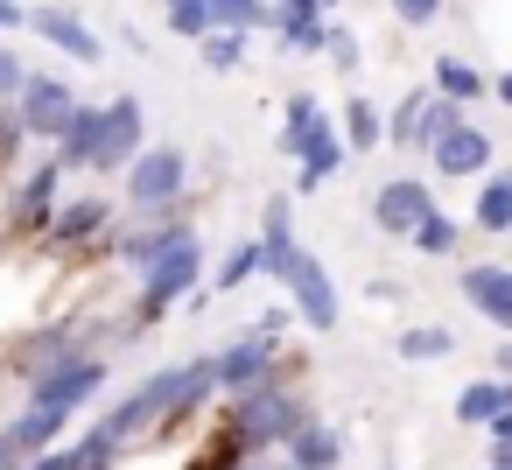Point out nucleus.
I'll use <instances>...</instances> for the list:
<instances>
[{
	"label": "nucleus",
	"mask_w": 512,
	"mask_h": 470,
	"mask_svg": "<svg viewBox=\"0 0 512 470\" xmlns=\"http://www.w3.org/2000/svg\"><path fill=\"white\" fill-rule=\"evenodd\" d=\"M281 155H295V162H302V183H295V190H323V183L344 169V134L330 127V113H323L309 92H295V99H288Z\"/></svg>",
	"instance_id": "nucleus-1"
},
{
	"label": "nucleus",
	"mask_w": 512,
	"mask_h": 470,
	"mask_svg": "<svg viewBox=\"0 0 512 470\" xmlns=\"http://www.w3.org/2000/svg\"><path fill=\"white\" fill-rule=\"evenodd\" d=\"M302 428H309V407H295L281 386H253V393H239V400H232V414H225V435H232L239 449L295 442Z\"/></svg>",
	"instance_id": "nucleus-2"
},
{
	"label": "nucleus",
	"mask_w": 512,
	"mask_h": 470,
	"mask_svg": "<svg viewBox=\"0 0 512 470\" xmlns=\"http://www.w3.org/2000/svg\"><path fill=\"white\" fill-rule=\"evenodd\" d=\"M106 386V358H43L29 372V407H50V414H78L92 393Z\"/></svg>",
	"instance_id": "nucleus-3"
},
{
	"label": "nucleus",
	"mask_w": 512,
	"mask_h": 470,
	"mask_svg": "<svg viewBox=\"0 0 512 470\" xmlns=\"http://www.w3.org/2000/svg\"><path fill=\"white\" fill-rule=\"evenodd\" d=\"M281 288H288V309H295L309 330H337V281H330V267H323L309 246H295V253H288Z\"/></svg>",
	"instance_id": "nucleus-4"
},
{
	"label": "nucleus",
	"mask_w": 512,
	"mask_h": 470,
	"mask_svg": "<svg viewBox=\"0 0 512 470\" xmlns=\"http://www.w3.org/2000/svg\"><path fill=\"white\" fill-rule=\"evenodd\" d=\"M183 183H190V155L162 141V148H148V155L127 169V204L162 211V204H176V197H183Z\"/></svg>",
	"instance_id": "nucleus-5"
},
{
	"label": "nucleus",
	"mask_w": 512,
	"mask_h": 470,
	"mask_svg": "<svg viewBox=\"0 0 512 470\" xmlns=\"http://www.w3.org/2000/svg\"><path fill=\"white\" fill-rule=\"evenodd\" d=\"M428 211H435V197H428L421 176H393V183L372 190V225H379L386 239H414V225H421Z\"/></svg>",
	"instance_id": "nucleus-6"
},
{
	"label": "nucleus",
	"mask_w": 512,
	"mask_h": 470,
	"mask_svg": "<svg viewBox=\"0 0 512 470\" xmlns=\"http://www.w3.org/2000/svg\"><path fill=\"white\" fill-rule=\"evenodd\" d=\"M15 113H22V127H29V134L57 141V134H64V120L78 113V92H71L64 78H43V71H29V85H22V99H15Z\"/></svg>",
	"instance_id": "nucleus-7"
},
{
	"label": "nucleus",
	"mask_w": 512,
	"mask_h": 470,
	"mask_svg": "<svg viewBox=\"0 0 512 470\" xmlns=\"http://www.w3.org/2000/svg\"><path fill=\"white\" fill-rule=\"evenodd\" d=\"M197 274H204V246L190 239L183 253H169L155 274H141V316H169L190 288H197Z\"/></svg>",
	"instance_id": "nucleus-8"
},
{
	"label": "nucleus",
	"mask_w": 512,
	"mask_h": 470,
	"mask_svg": "<svg viewBox=\"0 0 512 470\" xmlns=\"http://www.w3.org/2000/svg\"><path fill=\"white\" fill-rule=\"evenodd\" d=\"M141 134H148L141 99H134V92H120V99L106 106V141H99V162H92V169H120V162L134 169V162L148 155V141H141Z\"/></svg>",
	"instance_id": "nucleus-9"
},
{
	"label": "nucleus",
	"mask_w": 512,
	"mask_h": 470,
	"mask_svg": "<svg viewBox=\"0 0 512 470\" xmlns=\"http://www.w3.org/2000/svg\"><path fill=\"white\" fill-rule=\"evenodd\" d=\"M211 372H218V386L239 400V393H253V386H267V372H274V344H267V330H253V337H239V344H225L218 358H211Z\"/></svg>",
	"instance_id": "nucleus-10"
},
{
	"label": "nucleus",
	"mask_w": 512,
	"mask_h": 470,
	"mask_svg": "<svg viewBox=\"0 0 512 470\" xmlns=\"http://www.w3.org/2000/svg\"><path fill=\"white\" fill-rule=\"evenodd\" d=\"M463 302L491 323V330H505L512 337V267H463Z\"/></svg>",
	"instance_id": "nucleus-11"
},
{
	"label": "nucleus",
	"mask_w": 512,
	"mask_h": 470,
	"mask_svg": "<svg viewBox=\"0 0 512 470\" xmlns=\"http://www.w3.org/2000/svg\"><path fill=\"white\" fill-rule=\"evenodd\" d=\"M64 421H71V414H50V407H29V414H15L8 428H0V449H8V463L22 470V463H36L43 449H57Z\"/></svg>",
	"instance_id": "nucleus-12"
},
{
	"label": "nucleus",
	"mask_w": 512,
	"mask_h": 470,
	"mask_svg": "<svg viewBox=\"0 0 512 470\" xmlns=\"http://www.w3.org/2000/svg\"><path fill=\"white\" fill-rule=\"evenodd\" d=\"M29 29H36L50 50H64L71 64H99V57H106V43H99V36H92L71 8H36V15H29Z\"/></svg>",
	"instance_id": "nucleus-13"
},
{
	"label": "nucleus",
	"mask_w": 512,
	"mask_h": 470,
	"mask_svg": "<svg viewBox=\"0 0 512 470\" xmlns=\"http://www.w3.org/2000/svg\"><path fill=\"white\" fill-rule=\"evenodd\" d=\"M99 141H106V106H78L64 120V134H57V169H92Z\"/></svg>",
	"instance_id": "nucleus-14"
},
{
	"label": "nucleus",
	"mask_w": 512,
	"mask_h": 470,
	"mask_svg": "<svg viewBox=\"0 0 512 470\" xmlns=\"http://www.w3.org/2000/svg\"><path fill=\"white\" fill-rule=\"evenodd\" d=\"M428 162H435L442 176H484V169H491V134L463 120L456 134H442V148H435Z\"/></svg>",
	"instance_id": "nucleus-15"
},
{
	"label": "nucleus",
	"mask_w": 512,
	"mask_h": 470,
	"mask_svg": "<svg viewBox=\"0 0 512 470\" xmlns=\"http://www.w3.org/2000/svg\"><path fill=\"white\" fill-rule=\"evenodd\" d=\"M274 29H281L288 50H323V36H330V22H323L316 0H281V8H274Z\"/></svg>",
	"instance_id": "nucleus-16"
},
{
	"label": "nucleus",
	"mask_w": 512,
	"mask_h": 470,
	"mask_svg": "<svg viewBox=\"0 0 512 470\" xmlns=\"http://www.w3.org/2000/svg\"><path fill=\"white\" fill-rule=\"evenodd\" d=\"M337 463H344V435L323 428V421H309V428L288 442V470H337Z\"/></svg>",
	"instance_id": "nucleus-17"
},
{
	"label": "nucleus",
	"mask_w": 512,
	"mask_h": 470,
	"mask_svg": "<svg viewBox=\"0 0 512 470\" xmlns=\"http://www.w3.org/2000/svg\"><path fill=\"white\" fill-rule=\"evenodd\" d=\"M190 239H197V232H183V225H169V232H141V239H120L113 253H120L127 267H141V274H155V267H162L169 253H183Z\"/></svg>",
	"instance_id": "nucleus-18"
},
{
	"label": "nucleus",
	"mask_w": 512,
	"mask_h": 470,
	"mask_svg": "<svg viewBox=\"0 0 512 470\" xmlns=\"http://www.w3.org/2000/svg\"><path fill=\"white\" fill-rule=\"evenodd\" d=\"M484 92H491V78H484V71H470L463 57H435V99L470 106V99H484Z\"/></svg>",
	"instance_id": "nucleus-19"
},
{
	"label": "nucleus",
	"mask_w": 512,
	"mask_h": 470,
	"mask_svg": "<svg viewBox=\"0 0 512 470\" xmlns=\"http://www.w3.org/2000/svg\"><path fill=\"white\" fill-rule=\"evenodd\" d=\"M379 141H386V113L372 99H351L344 106V155H372Z\"/></svg>",
	"instance_id": "nucleus-20"
},
{
	"label": "nucleus",
	"mask_w": 512,
	"mask_h": 470,
	"mask_svg": "<svg viewBox=\"0 0 512 470\" xmlns=\"http://www.w3.org/2000/svg\"><path fill=\"white\" fill-rule=\"evenodd\" d=\"M456 127H463V120H456V106L428 92V106H421V113H414V127H407V148L435 155V148H442V134H456Z\"/></svg>",
	"instance_id": "nucleus-21"
},
{
	"label": "nucleus",
	"mask_w": 512,
	"mask_h": 470,
	"mask_svg": "<svg viewBox=\"0 0 512 470\" xmlns=\"http://www.w3.org/2000/svg\"><path fill=\"white\" fill-rule=\"evenodd\" d=\"M505 393H512L505 379H477V386H463V393H456V421H463V428H491L498 407H505Z\"/></svg>",
	"instance_id": "nucleus-22"
},
{
	"label": "nucleus",
	"mask_w": 512,
	"mask_h": 470,
	"mask_svg": "<svg viewBox=\"0 0 512 470\" xmlns=\"http://www.w3.org/2000/svg\"><path fill=\"white\" fill-rule=\"evenodd\" d=\"M470 225H477V232H512V176H484Z\"/></svg>",
	"instance_id": "nucleus-23"
},
{
	"label": "nucleus",
	"mask_w": 512,
	"mask_h": 470,
	"mask_svg": "<svg viewBox=\"0 0 512 470\" xmlns=\"http://www.w3.org/2000/svg\"><path fill=\"white\" fill-rule=\"evenodd\" d=\"M267 22H274L267 0H211V29H225V36H253Z\"/></svg>",
	"instance_id": "nucleus-24"
},
{
	"label": "nucleus",
	"mask_w": 512,
	"mask_h": 470,
	"mask_svg": "<svg viewBox=\"0 0 512 470\" xmlns=\"http://www.w3.org/2000/svg\"><path fill=\"white\" fill-rule=\"evenodd\" d=\"M99 225H106V204H71V211H57V225H50V246H57V253H64V246H85Z\"/></svg>",
	"instance_id": "nucleus-25"
},
{
	"label": "nucleus",
	"mask_w": 512,
	"mask_h": 470,
	"mask_svg": "<svg viewBox=\"0 0 512 470\" xmlns=\"http://www.w3.org/2000/svg\"><path fill=\"white\" fill-rule=\"evenodd\" d=\"M57 183H64V169H57V155H50V162H43L29 183H22V204H15V218H22V225H29V218H43V211H50V197H57Z\"/></svg>",
	"instance_id": "nucleus-26"
},
{
	"label": "nucleus",
	"mask_w": 512,
	"mask_h": 470,
	"mask_svg": "<svg viewBox=\"0 0 512 470\" xmlns=\"http://www.w3.org/2000/svg\"><path fill=\"white\" fill-rule=\"evenodd\" d=\"M400 358H414V365L456 358V337H449V330H435V323H421V330H400Z\"/></svg>",
	"instance_id": "nucleus-27"
},
{
	"label": "nucleus",
	"mask_w": 512,
	"mask_h": 470,
	"mask_svg": "<svg viewBox=\"0 0 512 470\" xmlns=\"http://www.w3.org/2000/svg\"><path fill=\"white\" fill-rule=\"evenodd\" d=\"M414 253H428V260H449L456 253V218H442V211H428L421 225H414V239H407Z\"/></svg>",
	"instance_id": "nucleus-28"
},
{
	"label": "nucleus",
	"mask_w": 512,
	"mask_h": 470,
	"mask_svg": "<svg viewBox=\"0 0 512 470\" xmlns=\"http://www.w3.org/2000/svg\"><path fill=\"white\" fill-rule=\"evenodd\" d=\"M253 274H267V253H260V239H246V246H239V253L218 267V288L232 295V288H239V281H253Z\"/></svg>",
	"instance_id": "nucleus-29"
},
{
	"label": "nucleus",
	"mask_w": 512,
	"mask_h": 470,
	"mask_svg": "<svg viewBox=\"0 0 512 470\" xmlns=\"http://www.w3.org/2000/svg\"><path fill=\"white\" fill-rule=\"evenodd\" d=\"M239 64H246V36L211 29V36H204V71H239Z\"/></svg>",
	"instance_id": "nucleus-30"
},
{
	"label": "nucleus",
	"mask_w": 512,
	"mask_h": 470,
	"mask_svg": "<svg viewBox=\"0 0 512 470\" xmlns=\"http://www.w3.org/2000/svg\"><path fill=\"white\" fill-rule=\"evenodd\" d=\"M169 29L176 36H211V0H169Z\"/></svg>",
	"instance_id": "nucleus-31"
},
{
	"label": "nucleus",
	"mask_w": 512,
	"mask_h": 470,
	"mask_svg": "<svg viewBox=\"0 0 512 470\" xmlns=\"http://www.w3.org/2000/svg\"><path fill=\"white\" fill-rule=\"evenodd\" d=\"M393 15H400V29H428L442 15V0H393Z\"/></svg>",
	"instance_id": "nucleus-32"
},
{
	"label": "nucleus",
	"mask_w": 512,
	"mask_h": 470,
	"mask_svg": "<svg viewBox=\"0 0 512 470\" xmlns=\"http://www.w3.org/2000/svg\"><path fill=\"white\" fill-rule=\"evenodd\" d=\"M22 141H29L22 113H15V106H0V155H22Z\"/></svg>",
	"instance_id": "nucleus-33"
},
{
	"label": "nucleus",
	"mask_w": 512,
	"mask_h": 470,
	"mask_svg": "<svg viewBox=\"0 0 512 470\" xmlns=\"http://www.w3.org/2000/svg\"><path fill=\"white\" fill-rule=\"evenodd\" d=\"M22 85H29V71H22L8 50H0V106H8V99H22Z\"/></svg>",
	"instance_id": "nucleus-34"
},
{
	"label": "nucleus",
	"mask_w": 512,
	"mask_h": 470,
	"mask_svg": "<svg viewBox=\"0 0 512 470\" xmlns=\"http://www.w3.org/2000/svg\"><path fill=\"white\" fill-rule=\"evenodd\" d=\"M323 50L337 57V71H351V64H358V43H351V29H330V36H323Z\"/></svg>",
	"instance_id": "nucleus-35"
},
{
	"label": "nucleus",
	"mask_w": 512,
	"mask_h": 470,
	"mask_svg": "<svg viewBox=\"0 0 512 470\" xmlns=\"http://www.w3.org/2000/svg\"><path fill=\"white\" fill-rule=\"evenodd\" d=\"M491 99H498V106H512V71H498V78H491Z\"/></svg>",
	"instance_id": "nucleus-36"
},
{
	"label": "nucleus",
	"mask_w": 512,
	"mask_h": 470,
	"mask_svg": "<svg viewBox=\"0 0 512 470\" xmlns=\"http://www.w3.org/2000/svg\"><path fill=\"white\" fill-rule=\"evenodd\" d=\"M22 22H29V15L15 8V0H0V29H22Z\"/></svg>",
	"instance_id": "nucleus-37"
},
{
	"label": "nucleus",
	"mask_w": 512,
	"mask_h": 470,
	"mask_svg": "<svg viewBox=\"0 0 512 470\" xmlns=\"http://www.w3.org/2000/svg\"><path fill=\"white\" fill-rule=\"evenodd\" d=\"M491 365H498V379H505V372H512V344H498V358H491Z\"/></svg>",
	"instance_id": "nucleus-38"
},
{
	"label": "nucleus",
	"mask_w": 512,
	"mask_h": 470,
	"mask_svg": "<svg viewBox=\"0 0 512 470\" xmlns=\"http://www.w3.org/2000/svg\"><path fill=\"white\" fill-rule=\"evenodd\" d=\"M0 470H15V463H8V449H0Z\"/></svg>",
	"instance_id": "nucleus-39"
},
{
	"label": "nucleus",
	"mask_w": 512,
	"mask_h": 470,
	"mask_svg": "<svg viewBox=\"0 0 512 470\" xmlns=\"http://www.w3.org/2000/svg\"><path fill=\"white\" fill-rule=\"evenodd\" d=\"M316 8H337V0H316Z\"/></svg>",
	"instance_id": "nucleus-40"
},
{
	"label": "nucleus",
	"mask_w": 512,
	"mask_h": 470,
	"mask_svg": "<svg viewBox=\"0 0 512 470\" xmlns=\"http://www.w3.org/2000/svg\"><path fill=\"white\" fill-rule=\"evenodd\" d=\"M491 470H512V463H491Z\"/></svg>",
	"instance_id": "nucleus-41"
}]
</instances>
